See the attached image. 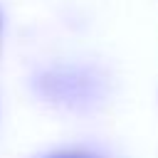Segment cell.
<instances>
[{"instance_id":"cell-1","label":"cell","mask_w":158,"mask_h":158,"mask_svg":"<svg viewBox=\"0 0 158 158\" xmlns=\"http://www.w3.org/2000/svg\"><path fill=\"white\" fill-rule=\"evenodd\" d=\"M52 158H89V156H81V153H62V156H52Z\"/></svg>"}]
</instances>
